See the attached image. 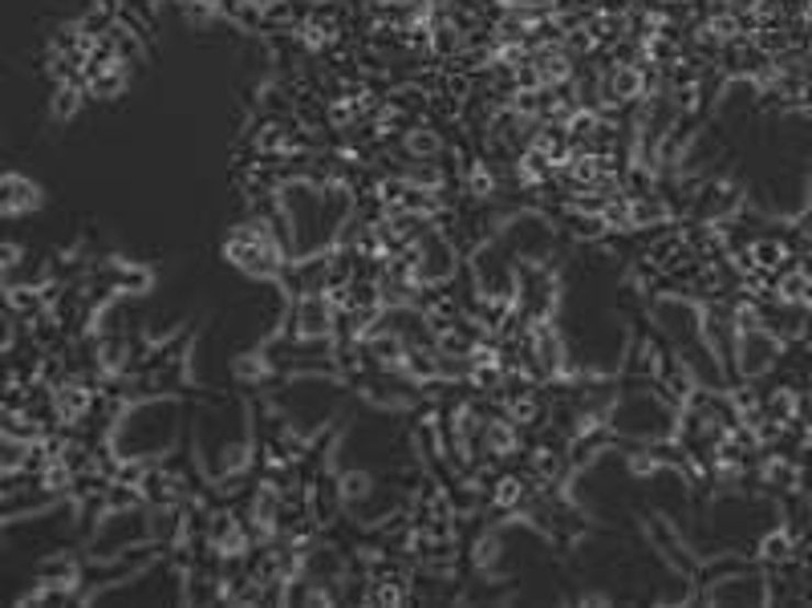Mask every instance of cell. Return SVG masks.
<instances>
[{"label":"cell","mask_w":812,"mask_h":608,"mask_svg":"<svg viewBox=\"0 0 812 608\" xmlns=\"http://www.w3.org/2000/svg\"><path fill=\"white\" fill-rule=\"evenodd\" d=\"M414 280H423V284H443V280L455 277V251L452 244L435 232H423L419 244H414Z\"/></svg>","instance_id":"7"},{"label":"cell","mask_w":812,"mask_h":608,"mask_svg":"<svg viewBox=\"0 0 812 608\" xmlns=\"http://www.w3.org/2000/svg\"><path fill=\"white\" fill-rule=\"evenodd\" d=\"M613 423L622 435H634V438H663L670 430V406H663V397H650V394H634L626 397L618 414H613Z\"/></svg>","instance_id":"5"},{"label":"cell","mask_w":812,"mask_h":608,"mask_svg":"<svg viewBox=\"0 0 812 608\" xmlns=\"http://www.w3.org/2000/svg\"><path fill=\"white\" fill-rule=\"evenodd\" d=\"M81 110V90L78 86H57L54 102H49V114H54L57 122H69L74 114Z\"/></svg>","instance_id":"17"},{"label":"cell","mask_w":812,"mask_h":608,"mask_svg":"<svg viewBox=\"0 0 812 608\" xmlns=\"http://www.w3.org/2000/svg\"><path fill=\"white\" fill-rule=\"evenodd\" d=\"M305 4H330V0H305Z\"/></svg>","instance_id":"24"},{"label":"cell","mask_w":812,"mask_h":608,"mask_svg":"<svg viewBox=\"0 0 812 608\" xmlns=\"http://www.w3.org/2000/svg\"><path fill=\"white\" fill-rule=\"evenodd\" d=\"M483 438H488V447H492L496 454H508V450L516 447V430H512V426H504V423H492Z\"/></svg>","instance_id":"19"},{"label":"cell","mask_w":812,"mask_h":608,"mask_svg":"<svg viewBox=\"0 0 812 608\" xmlns=\"http://www.w3.org/2000/svg\"><path fill=\"white\" fill-rule=\"evenodd\" d=\"M134 540H151L147 511H138V507H119V511H110V516L102 519V528L93 531V555H98V560L119 555L122 548Z\"/></svg>","instance_id":"4"},{"label":"cell","mask_w":812,"mask_h":608,"mask_svg":"<svg viewBox=\"0 0 812 608\" xmlns=\"http://www.w3.org/2000/svg\"><path fill=\"white\" fill-rule=\"evenodd\" d=\"M122 361H126V341L122 337H107L102 341V370H122Z\"/></svg>","instance_id":"20"},{"label":"cell","mask_w":812,"mask_h":608,"mask_svg":"<svg viewBox=\"0 0 812 608\" xmlns=\"http://www.w3.org/2000/svg\"><path fill=\"white\" fill-rule=\"evenodd\" d=\"M553 227L545 224V219H536V215H516L512 224L504 227V248L512 251V256H524L529 264H541V260H548V251H553Z\"/></svg>","instance_id":"6"},{"label":"cell","mask_w":812,"mask_h":608,"mask_svg":"<svg viewBox=\"0 0 812 608\" xmlns=\"http://www.w3.org/2000/svg\"><path fill=\"white\" fill-rule=\"evenodd\" d=\"M467 187H471L476 195H492V174L483 171V167H476V171H471V179H467Z\"/></svg>","instance_id":"21"},{"label":"cell","mask_w":812,"mask_h":608,"mask_svg":"<svg viewBox=\"0 0 812 608\" xmlns=\"http://www.w3.org/2000/svg\"><path fill=\"white\" fill-rule=\"evenodd\" d=\"M305 576L313 584L337 581V576H342V555L333 552V548H318V552L305 560Z\"/></svg>","instance_id":"14"},{"label":"cell","mask_w":812,"mask_h":608,"mask_svg":"<svg viewBox=\"0 0 812 608\" xmlns=\"http://www.w3.org/2000/svg\"><path fill=\"white\" fill-rule=\"evenodd\" d=\"M90 90H93V98H119V93L126 90V69L122 66L98 69L93 81H90Z\"/></svg>","instance_id":"15"},{"label":"cell","mask_w":812,"mask_h":608,"mask_svg":"<svg viewBox=\"0 0 812 608\" xmlns=\"http://www.w3.org/2000/svg\"><path fill=\"white\" fill-rule=\"evenodd\" d=\"M333 333V308L325 296H301V304H297V337L301 341H325Z\"/></svg>","instance_id":"8"},{"label":"cell","mask_w":812,"mask_h":608,"mask_svg":"<svg viewBox=\"0 0 812 608\" xmlns=\"http://www.w3.org/2000/svg\"><path fill=\"white\" fill-rule=\"evenodd\" d=\"M572 179L581 187H598L601 179H605V162H601V155H581V159L572 162Z\"/></svg>","instance_id":"18"},{"label":"cell","mask_w":812,"mask_h":608,"mask_svg":"<svg viewBox=\"0 0 812 608\" xmlns=\"http://www.w3.org/2000/svg\"><path fill=\"white\" fill-rule=\"evenodd\" d=\"M431 4H435V9H447V4H452V0H431Z\"/></svg>","instance_id":"23"},{"label":"cell","mask_w":812,"mask_h":608,"mask_svg":"<svg viewBox=\"0 0 812 608\" xmlns=\"http://www.w3.org/2000/svg\"><path fill=\"white\" fill-rule=\"evenodd\" d=\"M707 596L711 600H735V605H759L768 596V588H764L759 576H735V581L727 576V581H720Z\"/></svg>","instance_id":"9"},{"label":"cell","mask_w":812,"mask_h":608,"mask_svg":"<svg viewBox=\"0 0 812 608\" xmlns=\"http://www.w3.org/2000/svg\"><path fill=\"white\" fill-rule=\"evenodd\" d=\"M776 361H780V341L772 333L756 325L752 317L739 320V333H735V373L747 378V382H756V378L772 370Z\"/></svg>","instance_id":"3"},{"label":"cell","mask_w":812,"mask_h":608,"mask_svg":"<svg viewBox=\"0 0 812 608\" xmlns=\"http://www.w3.org/2000/svg\"><path fill=\"white\" fill-rule=\"evenodd\" d=\"M533 81L536 86H565V81H569V54H565V49H545V54H536Z\"/></svg>","instance_id":"11"},{"label":"cell","mask_w":812,"mask_h":608,"mask_svg":"<svg viewBox=\"0 0 812 608\" xmlns=\"http://www.w3.org/2000/svg\"><path fill=\"white\" fill-rule=\"evenodd\" d=\"M727 9H732V16L756 13V9H759V0H727Z\"/></svg>","instance_id":"22"},{"label":"cell","mask_w":812,"mask_h":608,"mask_svg":"<svg viewBox=\"0 0 812 608\" xmlns=\"http://www.w3.org/2000/svg\"><path fill=\"white\" fill-rule=\"evenodd\" d=\"M280 219L289 227V248L293 256H313L325 251L342 236V224L354 212V199L346 187H318L305 179H293L277 191Z\"/></svg>","instance_id":"1"},{"label":"cell","mask_w":812,"mask_h":608,"mask_svg":"<svg viewBox=\"0 0 812 608\" xmlns=\"http://www.w3.org/2000/svg\"><path fill=\"white\" fill-rule=\"evenodd\" d=\"M86 406H90V394H86L81 385H66V390L57 394V410H62L66 423H78L81 414H86Z\"/></svg>","instance_id":"16"},{"label":"cell","mask_w":812,"mask_h":608,"mask_svg":"<svg viewBox=\"0 0 812 608\" xmlns=\"http://www.w3.org/2000/svg\"><path fill=\"white\" fill-rule=\"evenodd\" d=\"M642 93V74L634 66H618L610 74V90H605V102L610 106H622V102H634Z\"/></svg>","instance_id":"12"},{"label":"cell","mask_w":812,"mask_h":608,"mask_svg":"<svg viewBox=\"0 0 812 608\" xmlns=\"http://www.w3.org/2000/svg\"><path fill=\"white\" fill-rule=\"evenodd\" d=\"M175 435H179L175 402H143L131 414H122L119 430H110V450L122 463H155L175 447Z\"/></svg>","instance_id":"2"},{"label":"cell","mask_w":812,"mask_h":608,"mask_svg":"<svg viewBox=\"0 0 812 608\" xmlns=\"http://www.w3.org/2000/svg\"><path fill=\"white\" fill-rule=\"evenodd\" d=\"M402 146H407V155H411L414 162H435L443 150V138L435 131H426V126H419V131H411L407 138H402Z\"/></svg>","instance_id":"13"},{"label":"cell","mask_w":812,"mask_h":608,"mask_svg":"<svg viewBox=\"0 0 812 608\" xmlns=\"http://www.w3.org/2000/svg\"><path fill=\"white\" fill-rule=\"evenodd\" d=\"M33 207H41V191L29 183V179H21V174H9V179H4V212L25 215V212H33Z\"/></svg>","instance_id":"10"}]
</instances>
